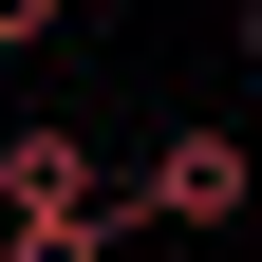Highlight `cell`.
Returning <instances> with one entry per match:
<instances>
[{
	"instance_id": "1",
	"label": "cell",
	"mask_w": 262,
	"mask_h": 262,
	"mask_svg": "<svg viewBox=\"0 0 262 262\" xmlns=\"http://www.w3.org/2000/svg\"><path fill=\"white\" fill-rule=\"evenodd\" d=\"M244 131H169V150H150V187H131V206H150V225H244Z\"/></svg>"
},
{
	"instance_id": "3",
	"label": "cell",
	"mask_w": 262,
	"mask_h": 262,
	"mask_svg": "<svg viewBox=\"0 0 262 262\" xmlns=\"http://www.w3.org/2000/svg\"><path fill=\"white\" fill-rule=\"evenodd\" d=\"M244 56H262V0H244Z\"/></svg>"
},
{
	"instance_id": "2",
	"label": "cell",
	"mask_w": 262,
	"mask_h": 262,
	"mask_svg": "<svg viewBox=\"0 0 262 262\" xmlns=\"http://www.w3.org/2000/svg\"><path fill=\"white\" fill-rule=\"evenodd\" d=\"M19 38H56V0H0V56H19Z\"/></svg>"
}]
</instances>
